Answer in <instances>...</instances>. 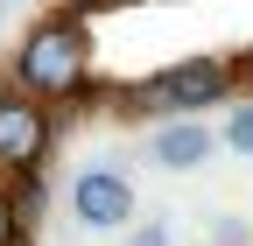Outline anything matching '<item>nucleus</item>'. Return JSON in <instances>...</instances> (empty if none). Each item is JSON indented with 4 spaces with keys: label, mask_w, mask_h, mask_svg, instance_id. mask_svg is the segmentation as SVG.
Masks as SVG:
<instances>
[{
    "label": "nucleus",
    "mask_w": 253,
    "mask_h": 246,
    "mask_svg": "<svg viewBox=\"0 0 253 246\" xmlns=\"http://www.w3.org/2000/svg\"><path fill=\"white\" fill-rule=\"evenodd\" d=\"M14 84L28 99H78L91 84V28L78 14H49L14 49Z\"/></svg>",
    "instance_id": "obj_1"
},
{
    "label": "nucleus",
    "mask_w": 253,
    "mask_h": 246,
    "mask_svg": "<svg viewBox=\"0 0 253 246\" xmlns=\"http://www.w3.org/2000/svg\"><path fill=\"white\" fill-rule=\"evenodd\" d=\"M232 91V71L218 64V56H183V64L155 71V84L134 91V106H162V113H204Z\"/></svg>",
    "instance_id": "obj_2"
},
{
    "label": "nucleus",
    "mask_w": 253,
    "mask_h": 246,
    "mask_svg": "<svg viewBox=\"0 0 253 246\" xmlns=\"http://www.w3.org/2000/svg\"><path fill=\"white\" fill-rule=\"evenodd\" d=\"M134 176L126 169H106V162H91V169H78V183H71V218L84 225V232H120L126 218H134Z\"/></svg>",
    "instance_id": "obj_3"
},
{
    "label": "nucleus",
    "mask_w": 253,
    "mask_h": 246,
    "mask_svg": "<svg viewBox=\"0 0 253 246\" xmlns=\"http://www.w3.org/2000/svg\"><path fill=\"white\" fill-rule=\"evenodd\" d=\"M42 155H49V113H42V99L0 91V169L28 176Z\"/></svg>",
    "instance_id": "obj_4"
},
{
    "label": "nucleus",
    "mask_w": 253,
    "mask_h": 246,
    "mask_svg": "<svg viewBox=\"0 0 253 246\" xmlns=\"http://www.w3.org/2000/svg\"><path fill=\"white\" fill-rule=\"evenodd\" d=\"M211 148H218V127H211L204 113H162L148 127V162L155 169H176V176L183 169H204Z\"/></svg>",
    "instance_id": "obj_5"
},
{
    "label": "nucleus",
    "mask_w": 253,
    "mask_h": 246,
    "mask_svg": "<svg viewBox=\"0 0 253 246\" xmlns=\"http://www.w3.org/2000/svg\"><path fill=\"white\" fill-rule=\"evenodd\" d=\"M218 141H225L232 155H253V99H239V106L225 113V127H218Z\"/></svg>",
    "instance_id": "obj_6"
},
{
    "label": "nucleus",
    "mask_w": 253,
    "mask_h": 246,
    "mask_svg": "<svg viewBox=\"0 0 253 246\" xmlns=\"http://www.w3.org/2000/svg\"><path fill=\"white\" fill-rule=\"evenodd\" d=\"M0 246H21V211H14V190H0Z\"/></svg>",
    "instance_id": "obj_7"
},
{
    "label": "nucleus",
    "mask_w": 253,
    "mask_h": 246,
    "mask_svg": "<svg viewBox=\"0 0 253 246\" xmlns=\"http://www.w3.org/2000/svg\"><path fill=\"white\" fill-rule=\"evenodd\" d=\"M246 218H211V246H246Z\"/></svg>",
    "instance_id": "obj_8"
},
{
    "label": "nucleus",
    "mask_w": 253,
    "mask_h": 246,
    "mask_svg": "<svg viewBox=\"0 0 253 246\" xmlns=\"http://www.w3.org/2000/svg\"><path fill=\"white\" fill-rule=\"evenodd\" d=\"M134 246H176V239H169V225H162V218H155V225H141V232H134Z\"/></svg>",
    "instance_id": "obj_9"
},
{
    "label": "nucleus",
    "mask_w": 253,
    "mask_h": 246,
    "mask_svg": "<svg viewBox=\"0 0 253 246\" xmlns=\"http://www.w3.org/2000/svg\"><path fill=\"white\" fill-rule=\"evenodd\" d=\"M246 84H253V49H246Z\"/></svg>",
    "instance_id": "obj_10"
}]
</instances>
